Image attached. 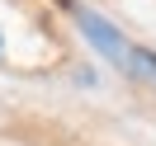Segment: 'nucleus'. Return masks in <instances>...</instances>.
<instances>
[{
	"label": "nucleus",
	"instance_id": "nucleus-1",
	"mask_svg": "<svg viewBox=\"0 0 156 146\" xmlns=\"http://www.w3.org/2000/svg\"><path fill=\"white\" fill-rule=\"evenodd\" d=\"M71 14H76V29L85 33V42L99 52V57H109V61H114V66L128 76V66H133V47H137V42H128L123 33H118L114 24L104 19V14L85 10V5H71Z\"/></svg>",
	"mask_w": 156,
	"mask_h": 146
},
{
	"label": "nucleus",
	"instance_id": "nucleus-2",
	"mask_svg": "<svg viewBox=\"0 0 156 146\" xmlns=\"http://www.w3.org/2000/svg\"><path fill=\"white\" fill-rule=\"evenodd\" d=\"M0 47H5V42H0Z\"/></svg>",
	"mask_w": 156,
	"mask_h": 146
}]
</instances>
